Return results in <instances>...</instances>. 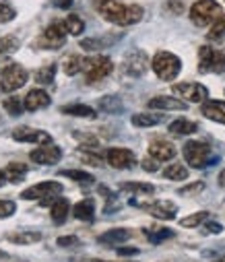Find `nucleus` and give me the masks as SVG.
Returning a JSON list of instances; mask_svg holds the SVG:
<instances>
[{"instance_id": "f257e3e1", "label": "nucleus", "mask_w": 225, "mask_h": 262, "mask_svg": "<svg viewBox=\"0 0 225 262\" xmlns=\"http://www.w3.org/2000/svg\"><path fill=\"white\" fill-rule=\"evenodd\" d=\"M97 13L108 23H114V25H120V27L134 25L145 15L142 7H138V5H126L124 0H99V3H97Z\"/></svg>"}, {"instance_id": "f03ea898", "label": "nucleus", "mask_w": 225, "mask_h": 262, "mask_svg": "<svg viewBox=\"0 0 225 262\" xmlns=\"http://www.w3.org/2000/svg\"><path fill=\"white\" fill-rule=\"evenodd\" d=\"M184 159L190 167L194 169H204L209 165H213L217 161V157L213 155L211 147L202 141H188L184 145Z\"/></svg>"}, {"instance_id": "7ed1b4c3", "label": "nucleus", "mask_w": 225, "mask_h": 262, "mask_svg": "<svg viewBox=\"0 0 225 262\" xmlns=\"http://www.w3.org/2000/svg\"><path fill=\"white\" fill-rule=\"evenodd\" d=\"M151 69L161 81H174L182 71V60L172 52H157L151 60Z\"/></svg>"}, {"instance_id": "20e7f679", "label": "nucleus", "mask_w": 225, "mask_h": 262, "mask_svg": "<svg viewBox=\"0 0 225 262\" xmlns=\"http://www.w3.org/2000/svg\"><path fill=\"white\" fill-rule=\"evenodd\" d=\"M64 186L60 182H39L35 186H29L21 192V199L23 201H35L39 199L42 205H52L58 196L62 194Z\"/></svg>"}, {"instance_id": "39448f33", "label": "nucleus", "mask_w": 225, "mask_h": 262, "mask_svg": "<svg viewBox=\"0 0 225 262\" xmlns=\"http://www.w3.org/2000/svg\"><path fill=\"white\" fill-rule=\"evenodd\" d=\"M221 7L215 0H196V3L190 7V21L196 27H207L211 23H215L221 17Z\"/></svg>"}, {"instance_id": "423d86ee", "label": "nucleus", "mask_w": 225, "mask_h": 262, "mask_svg": "<svg viewBox=\"0 0 225 262\" xmlns=\"http://www.w3.org/2000/svg\"><path fill=\"white\" fill-rule=\"evenodd\" d=\"M198 73H225V54L211 48L200 46L198 48Z\"/></svg>"}, {"instance_id": "0eeeda50", "label": "nucleus", "mask_w": 225, "mask_h": 262, "mask_svg": "<svg viewBox=\"0 0 225 262\" xmlns=\"http://www.w3.org/2000/svg\"><path fill=\"white\" fill-rule=\"evenodd\" d=\"M114 71V62L108 56H93V58H85L83 64V73L87 83H97L101 79H106L108 75H112Z\"/></svg>"}, {"instance_id": "6e6552de", "label": "nucleus", "mask_w": 225, "mask_h": 262, "mask_svg": "<svg viewBox=\"0 0 225 262\" xmlns=\"http://www.w3.org/2000/svg\"><path fill=\"white\" fill-rule=\"evenodd\" d=\"M29 79V73L25 71V67L21 64H9V67L3 71V77H0V89L5 93H13L17 89H21Z\"/></svg>"}, {"instance_id": "1a4fd4ad", "label": "nucleus", "mask_w": 225, "mask_h": 262, "mask_svg": "<svg viewBox=\"0 0 225 262\" xmlns=\"http://www.w3.org/2000/svg\"><path fill=\"white\" fill-rule=\"evenodd\" d=\"M149 67H151V60H149L147 52L132 50L130 54H126V58L122 62V73L132 77V79H136V77H142L149 71Z\"/></svg>"}, {"instance_id": "9d476101", "label": "nucleus", "mask_w": 225, "mask_h": 262, "mask_svg": "<svg viewBox=\"0 0 225 262\" xmlns=\"http://www.w3.org/2000/svg\"><path fill=\"white\" fill-rule=\"evenodd\" d=\"M66 27L64 23H52L50 27H46V31L42 33V37L37 41H33V48H46V50H56V48H62L64 41H66Z\"/></svg>"}, {"instance_id": "9b49d317", "label": "nucleus", "mask_w": 225, "mask_h": 262, "mask_svg": "<svg viewBox=\"0 0 225 262\" xmlns=\"http://www.w3.org/2000/svg\"><path fill=\"white\" fill-rule=\"evenodd\" d=\"M172 91L180 99H188L192 103H204L209 99V89L200 83H176L172 85Z\"/></svg>"}, {"instance_id": "f8f14e48", "label": "nucleus", "mask_w": 225, "mask_h": 262, "mask_svg": "<svg viewBox=\"0 0 225 262\" xmlns=\"http://www.w3.org/2000/svg\"><path fill=\"white\" fill-rule=\"evenodd\" d=\"M13 139L19 143H31V145H52V137L46 130L31 128V126H19L13 130Z\"/></svg>"}, {"instance_id": "ddd939ff", "label": "nucleus", "mask_w": 225, "mask_h": 262, "mask_svg": "<svg viewBox=\"0 0 225 262\" xmlns=\"http://www.w3.org/2000/svg\"><path fill=\"white\" fill-rule=\"evenodd\" d=\"M106 159L114 169H130L136 165V155L124 147H112L106 151Z\"/></svg>"}, {"instance_id": "4468645a", "label": "nucleus", "mask_w": 225, "mask_h": 262, "mask_svg": "<svg viewBox=\"0 0 225 262\" xmlns=\"http://www.w3.org/2000/svg\"><path fill=\"white\" fill-rule=\"evenodd\" d=\"M29 157L37 165H54L62 159V149L56 145H39V149H33L29 153Z\"/></svg>"}, {"instance_id": "2eb2a0df", "label": "nucleus", "mask_w": 225, "mask_h": 262, "mask_svg": "<svg viewBox=\"0 0 225 262\" xmlns=\"http://www.w3.org/2000/svg\"><path fill=\"white\" fill-rule=\"evenodd\" d=\"M140 209L149 211V215H153L155 219L161 221H172L178 213V205H174L172 201H155L151 205H140Z\"/></svg>"}, {"instance_id": "dca6fc26", "label": "nucleus", "mask_w": 225, "mask_h": 262, "mask_svg": "<svg viewBox=\"0 0 225 262\" xmlns=\"http://www.w3.org/2000/svg\"><path fill=\"white\" fill-rule=\"evenodd\" d=\"M147 105L151 110H166V112H184L188 105L186 101L178 99V97H170V95H157L147 101Z\"/></svg>"}, {"instance_id": "f3484780", "label": "nucleus", "mask_w": 225, "mask_h": 262, "mask_svg": "<svg viewBox=\"0 0 225 262\" xmlns=\"http://www.w3.org/2000/svg\"><path fill=\"white\" fill-rule=\"evenodd\" d=\"M176 147L168 141H153L151 145H149V155H151L153 159L157 161H170L176 157Z\"/></svg>"}, {"instance_id": "a211bd4d", "label": "nucleus", "mask_w": 225, "mask_h": 262, "mask_svg": "<svg viewBox=\"0 0 225 262\" xmlns=\"http://www.w3.org/2000/svg\"><path fill=\"white\" fill-rule=\"evenodd\" d=\"M202 116L213 120V122H219V124H225V101H219V99H207L200 107Z\"/></svg>"}, {"instance_id": "6ab92c4d", "label": "nucleus", "mask_w": 225, "mask_h": 262, "mask_svg": "<svg viewBox=\"0 0 225 262\" xmlns=\"http://www.w3.org/2000/svg\"><path fill=\"white\" fill-rule=\"evenodd\" d=\"M50 95L44 91V89H33V91H29L27 93V97L23 99V103H25V110L27 112H37V110H44V107H48L50 105Z\"/></svg>"}, {"instance_id": "aec40b11", "label": "nucleus", "mask_w": 225, "mask_h": 262, "mask_svg": "<svg viewBox=\"0 0 225 262\" xmlns=\"http://www.w3.org/2000/svg\"><path fill=\"white\" fill-rule=\"evenodd\" d=\"M72 215H74V219H79V221L91 223L93 217H95V203H93V199H85V201L77 203L72 207Z\"/></svg>"}, {"instance_id": "412c9836", "label": "nucleus", "mask_w": 225, "mask_h": 262, "mask_svg": "<svg viewBox=\"0 0 225 262\" xmlns=\"http://www.w3.org/2000/svg\"><path fill=\"white\" fill-rule=\"evenodd\" d=\"M130 237H132V231L130 229H110V231L101 233L97 237V242L99 244H106V246H120V244H124Z\"/></svg>"}, {"instance_id": "4be33fe9", "label": "nucleus", "mask_w": 225, "mask_h": 262, "mask_svg": "<svg viewBox=\"0 0 225 262\" xmlns=\"http://www.w3.org/2000/svg\"><path fill=\"white\" fill-rule=\"evenodd\" d=\"M68 211H70V203L66 199H60V196L50 205V217L56 225H62L68 219Z\"/></svg>"}, {"instance_id": "5701e85b", "label": "nucleus", "mask_w": 225, "mask_h": 262, "mask_svg": "<svg viewBox=\"0 0 225 262\" xmlns=\"http://www.w3.org/2000/svg\"><path fill=\"white\" fill-rule=\"evenodd\" d=\"M60 112H62V114H66V116H74V118H89V120L97 118V112H95L93 107L85 105V103H70V105H62V107H60Z\"/></svg>"}, {"instance_id": "b1692460", "label": "nucleus", "mask_w": 225, "mask_h": 262, "mask_svg": "<svg viewBox=\"0 0 225 262\" xmlns=\"http://www.w3.org/2000/svg\"><path fill=\"white\" fill-rule=\"evenodd\" d=\"M118 37H87V39H81V48L87 52H99V50H106L108 46H112Z\"/></svg>"}, {"instance_id": "393cba45", "label": "nucleus", "mask_w": 225, "mask_h": 262, "mask_svg": "<svg viewBox=\"0 0 225 262\" xmlns=\"http://www.w3.org/2000/svg\"><path fill=\"white\" fill-rule=\"evenodd\" d=\"M168 130H170L172 135H180V137H182V135H192V133H196V130H198V124L180 118V120H174V122L168 126Z\"/></svg>"}, {"instance_id": "a878e982", "label": "nucleus", "mask_w": 225, "mask_h": 262, "mask_svg": "<svg viewBox=\"0 0 225 262\" xmlns=\"http://www.w3.org/2000/svg\"><path fill=\"white\" fill-rule=\"evenodd\" d=\"M120 192H130V194H147L151 196L155 192L153 184H147V182H124L120 184Z\"/></svg>"}, {"instance_id": "bb28decb", "label": "nucleus", "mask_w": 225, "mask_h": 262, "mask_svg": "<svg viewBox=\"0 0 225 262\" xmlns=\"http://www.w3.org/2000/svg\"><path fill=\"white\" fill-rule=\"evenodd\" d=\"M19 46H21V41H19V37H15V35L0 37V60H5V58H9L11 54H15V52L19 50Z\"/></svg>"}, {"instance_id": "cd10ccee", "label": "nucleus", "mask_w": 225, "mask_h": 262, "mask_svg": "<svg viewBox=\"0 0 225 262\" xmlns=\"http://www.w3.org/2000/svg\"><path fill=\"white\" fill-rule=\"evenodd\" d=\"M60 176H64V178H68V180H72V182H77V184H85V186H89V184L95 182L93 173L83 171V169H62Z\"/></svg>"}, {"instance_id": "c85d7f7f", "label": "nucleus", "mask_w": 225, "mask_h": 262, "mask_svg": "<svg viewBox=\"0 0 225 262\" xmlns=\"http://www.w3.org/2000/svg\"><path fill=\"white\" fill-rule=\"evenodd\" d=\"M7 237H9V242H13V244L27 246V244L39 242V239H42V233H39V231H19V233H9Z\"/></svg>"}, {"instance_id": "c756f323", "label": "nucleus", "mask_w": 225, "mask_h": 262, "mask_svg": "<svg viewBox=\"0 0 225 262\" xmlns=\"http://www.w3.org/2000/svg\"><path fill=\"white\" fill-rule=\"evenodd\" d=\"M132 126L136 128H151V126H157L161 122V116H153V114H134L130 118Z\"/></svg>"}, {"instance_id": "7c9ffc66", "label": "nucleus", "mask_w": 225, "mask_h": 262, "mask_svg": "<svg viewBox=\"0 0 225 262\" xmlns=\"http://www.w3.org/2000/svg\"><path fill=\"white\" fill-rule=\"evenodd\" d=\"M27 169H29V167L23 165V163H11V165L5 169V173H7V180H9L11 184H19V182H23Z\"/></svg>"}, {"instance_id": "2f4dec72", "label": "nucleus", "mask_w": 225, "mask_h": 262, "mask_svg": "<svg viewBox=\"0 0 225 262\" xmlns=\"http://www.w3.org/2000/svg\"><path fill=\"white\" fill-rule=\"evenodd\" d=\"M64 27H66V31L70 33V35H81L83 31H85V21L79 17V15H68L66 19H64Z\"/></svg>"}, {"instance_id": "473e14b6", "label": "nucleus", "mask_w": 225, "mask_h": 262, "mask_svg": "<svg viewBox=\"0 0 225 262\" xmlns=\"http://www.w3.org/2000/svg\"><path fill=\"white\" fill-rule=\"evenodd\" d=\"M163 178H168V180H186L188 178V167L184 163H172L163 169Z\"/></svg>"}, {"instance_id": "72a5a7b5", "label": "nucleus", "mask_w": 225, "mask_h": 262, "mask_svg": "<svg viewBox=\"0 0 225 262\" xmlns=\"http://www.w3.org/2000/svg\"><path fill=\"white\" fill-rule=\"evenodd\" d=\"M83 64H85V60H83L81 56H68V58L64 60V73H66L68 77L79 75V73L83 71Z\"/></svg>"}, {"instance_id": "f704fd0d", "label": "nucleus", "mask_w": 225, "mask_h": 262, "mask_svg": "<svg viewBox=\"0 0 225 262\" xmlns=\"http://www.w3.org/2000/svg\"><path fill=\"white\" fill-rule=\"evenodd\" d=\"M56 77V64H48V67H42L39 71H35V81L42 85H52Z\"/></svg>"}, {"instance_id": "c9c22d12", "label": "nucleus", "mask_w": 225, "mask_h": 262, "mask_svg": "<svg viewBox=\"0 0 225 262\" xmlns=\"http://www.w3.org/2000/svg\"><path fill=\"white\" fill-rule=\"evenodd\" d=\"M209 41H219L225 37V15H221L213 25H211V31L207 33Z\"/></svg>"}, {"instance_id": "e433bc0d", "label": "nucleus", "mask_w": 225, "mask_h": 262, "mask_svg": "<svg viewBox=\"0 0 225 262\" xmlns=\"http://www.w3.org/2000/svg\"><path fill=\"white\" fill-rule=\"evenodd\" d=\"M3 107H5L11 116H21L23 110H25V103H23L19 97H7V99L3 101Z\"/></svg>"}, {"instance_id": "4c0bfd02", "label": "nucleus", "mask_w": 225, "mask_h": 262, "mask_svg": "<svg viewBox=\"0 0 225 262\" xmlns=\"http://www.w3.org/2000/svg\"><path fill=\"white\" fill-rule=\"evenodd\" d=\"M209 215H211V213H207V211H198V213H194V215L184 217V219L180 221V225H182V227H198L200 223H204V221L209 219Z\"/></svg>"}, {"instance_id": "58836bf2", "label": "nucleus", "mask_w": 225, "mask_h": 262, "mask_svg": "<svg viewBox=\"0 0 225 262\" xmlns=\"http://www.w3.org/2000/svg\"><path fill=\"white\" fill-rule=\"evenodd\" d=\"M99 107L104 112H120L122 110V101L114 95H108V97H101L99 99Z\"/></svg>"}, {"instance_id": "ea45409f", "label": "nucleus", "mask_w": 225, "mask_h": 262, "mask_svg": "<svg viewBox=\"0 0 225 262\" xmlns=\"http://www.w3.org/2000/svg\"><path fill=\"white\" fill-rule=\"evenodd\" d=\"M147 237H149V242H151V244H161V242H166V239L174 237V231H172V229H168V227H163V229H157L155 233L147 231Z\"/></svg>"}, {"instance_id": "a19ab883", "label": "nucleus", "mask_w": 225, "mask_h": 262, "mask_svg": "<svg viewBox=\"0 0 225 262\" xmlns=\"http://www.w3.org/2000/svg\"><path fill=\"white\" fill-rule=\"evenodd\" d=\"M15 17H17L15 9H13V7H9L7 3H3V0H0V23H11Z\"/></svg>"}, {"instance_id": "79ce46f5", "label": "nucleus", "mask_w": 225, "mask_h": 262, "mask_svg": "<svg viewBox=\"0 0 225 262\" xmlns=\"http://www.w3.org/2000/svg\"><path fill=\"white\" fill-rule=\"evenodd\" d=\"M15 211H17V205L13 201H7V199L0 201V219H7L11 215H15Z\"/></svg>"}, {"instance_id": "37998d69", "label": "nucleus", "mask_w": 225, "mask_h": 262, "mask_svg": "<svg viewBox=\"0 0 225 262\" xmlns=\"http://www.w3.org/2000/svg\"><path fill=\"white\" fill-rule=\"evenodd\" d=\"M202 190H204V182H192V184L180 188L178 194H182V196H192V194H198V192H202Z\"/></svg>"}, {"instance_id": "c03bdc74", "label": "nucleus", "mask_w": 225, "mask_h": 262, "mask_svg": "<svg viewBox=\"0 0 225 262\" xmlns=\"http://www.w3.org/2000/svg\"><path fill=\"white\" fill-rule=\"evenodd\" d=\"M56 244H58L60 248H74V246L81 244V239H79L77 235H62V237H58Z\"/></svg>"}, {"instance_id": "a18cd8bd", "label": "nucleus", "mask_w": 225, "mask_h": 262, "mask_svg": "<svg viewBox=\"0 0 225 262\" xmlns=\"http://www.w3.org/2000/svg\"><path fill=\"white\" fill-rule=\"evenodd\" d=\"M74 139L85 143V147H97V139L93 135H83V133H74Z\"/></svg>"}, {"instance_id": "49530a36", "label": "nucleus", "mask_w": 225, "mask_h": 262, "mask_svg": "<svg viewBox=\"0 0 225 262\" xmlns=\"http://www.w3.org/2000/svg\"><path fill=\"white\" fill-rule=\"evenodd\" d=\"M140 165H142V169H145V171H151V173L159 169L157 159H153V157H147V159H142V163H140Z\"/></svg>"}, {"instance_id": "de8ad7c7", "label": "nucleus", "mask_w": 225, "mask_h": 262, "mask_svg": "<svg viewBox=\"0 0 225 262\" xmlns=\"http://www.w3.org/2000/svg\"><path fill=\"white\" fill-rule=\"evenodd\" d=\"M204 229H207V233H221L223 231V227L215 221H204Z\"/></svg>"}, {"instance_id": "09e8293b", "label": "nucleus", "mask_w": 225, "mask_h": 262, "mask_svg": "<svg viewBox=\"0 0 225 262\" xmlns=\"http://www.w3.org/2000/svg\"><path fill=\"white\" fill-rule=\"evenodd\" d=\"M118 256H134L138 254V248H130V246H124V248H116Z\"/></svg>"}, {"instance_id": "8fccbe9b", "label": "nucleus", "mask_w": 225, "mask_h": 262, "mask_svg": "<svg viewBox=\"0 0 225 262\" xmlns=\"http://www.w3.org/2000/svg\"><path fill=\"white\" fill-rule=\"evenodd\" d=\"M168 9H170V11H174V13H178V15L184 11V7H182L180 3H176V0H172V3L168 5Z\"/></svg>"}, {"instance_id": "3c124183", "label": "nucleus", "mask_w": 225, "mask_h": 262, "mask_svg": "<svg viewBox=\"0 0 225 262\" xmlns=\"http://www.w3.org/2000/svg\"><path fill=\"white\" fill-rule=\"evenodd\" d=\"M72 5V0H56V7L58 9H68Z\"/></svg>"}, {"instance_id": "603ef678", "label": "nucleus", "mask_w": 225, "mask_h": 262, "mask_svg": "<svg viewBox=\"0 0 225 262\" xmlns=\"http://www.w3.org/2000/svg\"><path fill=\"white\" fill-rule=\"evenodd\" d=\"M7 182H9V180H7V173H5L3 169H0V188H3V186H5Z\"/></svg>"}, {"instance_id": "864d4df0", "label": "nucleus", "mask_w": 225, "mask_h": 262, "mask_svg": "<svg viewBox=\"0 0 225 262\" xmlns=\"http://www.w3.org/2000/svg\"><path fill=\"white\" fill-rule=\"evenodd\" d=\"M81 262H112V260H99V258H83Z\"/></svg>"}, {"instance_id": "5fc2aeb1", "label": "nucleus", "mask_w": 225, "mask_h": 262, "mask_svg": "<svg viewBox=\"0 0 225 262\" xmlns=\"http://www.w3.org/2000/svg\"><path fill=\"white\" fill-rule=\"evenodd\" d=\"M219 184L225 186V169H221V173H219Z\"/></svg>"}, {"instance_id": "6e6d98bb", "label": "nucleus", "mask_w": 225, "mask_h": 262, "mask_svg": "<svg viewBox=\"0 0 225 262\" xmlns=\"http://www.w3.org/2000/svg\"><path fill=\"white\" fill-rule=\"evenodd\" d=\"M215 262H225V256H221V258H217Z\"/></svg>"}, {"instance_id": "4d7b16f0", "label": "nucleus", "mask_w": 225, "mask_h": 262, "mask_svg": "<svg viewBox=\"0 0 225 262\" xmlns=\"http://www.w3.org/2000/svg\"><path fill=\"white\" fill-rule=\"evenodd\" d=\"M5 256H7V254H5V252H3V250H0V258H5Z\"/></svg>"}]
</instances>
